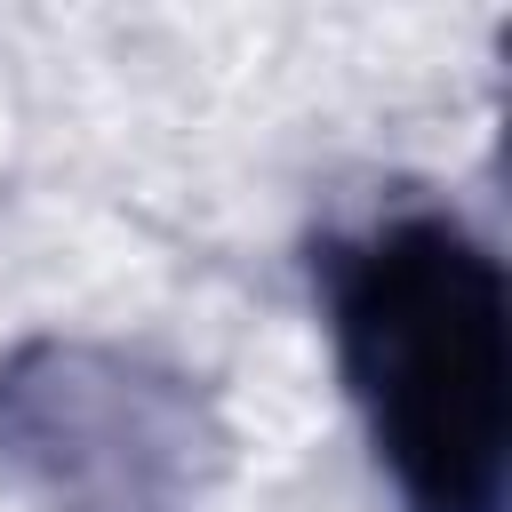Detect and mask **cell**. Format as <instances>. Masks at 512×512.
Wrapping results in <instances>:
<instances>
[{
    "label": "cell",
    "instance_id": "6da1fadb",
    "mask_svg": "<svg viewBox=\"0 0 512 512\" xmlns=\"http://www.w3.org/2000/svg\"><path fill=\"white\" fill-rule=\"evenodd\" d=\"M344 376L416 512H496L512 440V336L496 256L440 216L376 232L336 272Z\"/></svg>",
    "mask_w": 512,
    "mask_h": 512
}]
</instances>
